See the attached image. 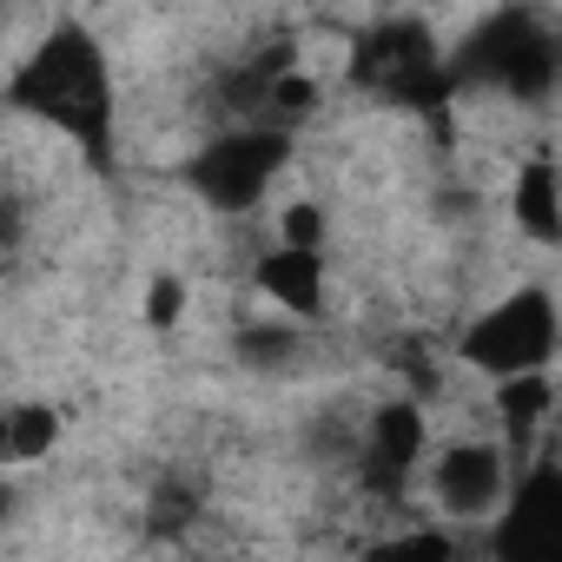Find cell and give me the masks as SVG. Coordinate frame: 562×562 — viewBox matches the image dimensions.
Returning <instances> with one entry per match:
<instances>
[{"instance_id": "9c48e42d", "label": "cell", "mask_w": 562, "mask_h": 562, "mask_svg": "<svg viewBox=\"0 0 562 562\" xmlns=\"http://www.w3.org/2000/svg\"><path fill=\"white\" fill-rule=\"evenodd\" d=\"M509 212L516 225L536 238V245H555L562 238V199H555V166L549 159H529L509 186Z\"/></svg>"}, {"instance_id": "3957f363", "label": "cell", "mask_w": 562, "mask_h": 562, "mask_svg": "<svg viewBox=\"0 0 562 562\" xmlns=\"http://www.w3.org/2000/svg\"><path fill=\"white\" fill-rule=\"evenodd\" d=\"M457 358L476 364V371H490V378L549 371V358H555V305H549V292H509L503 305H490L463 331Z\"/></svg>"}, {"instance_id": "8fae6325", "label": "cell", "mask_w": 562, "mask_h": 562, "mask_svg": "<svg viewBox=\"0 0 562 562\" xmlns=\"http://www.w3.org/2000/svg\"><path fill=\"white\" fill-rule=\"evenodd\" d=\"M496 404H503V430H509V450H529L536 424L549 417V378L542 371H516V378H496Z\"/></svg>"}, {"instance_id": "9a60e30c", "label": "cell", "mask_w": 562, "mask_h": 562, "mask_svg": "<svg viewBox=\"0 0 562 562\" xmlns=\"http://www.w3.org/2000/svg\"><path fill=\"white\" fill-rule=\"evenodd\" d=\"M0 8H8V0H0Z\"/></svg>"}, {"instance_id": "7c38bea8", "label": "cell", "mask_w": 562, "mask_h": 562, "mask_svg": "<svg viewBox=\"0 0 562 562\" xmlns=\"http://www.w3.org/2000/svg\"><path fill=\"white\" fill-rule=\"evenodd\" d=\"M278 245H305V251H325V212L312 199L285 205V218H278Z\"/></svg>"}, {"instance_id": "277c9868", "label": "cell", "mask_w": 562, "mask_h": 562, "mask_svg": "<svg viewBox=\"0 0 562 562\" xmlns=\"http://www.w3.org/2000/svg\"><path fill=\"white\" fill-rule=\"evenodd\" d=\"M457 67L476 87H496V93H516V100H542L555 87V34L542 21H529V14H503L483 34H470Z\"/></svg>"}, {"instance_id": "30bf717a", "label": "cell", "mask_w": 562, "mask_h": 562, "mask_svg": "<svg viewBox=\"0 0 562 562\" xmlns=\"http://www.w3.org/2000/svg\"><path fill=\"white\" fill-rule=\"evenodd\" d=\"M60 437V417L47 404H8L0 411V463H34Z\"/></svg>"}, {"instance_id": "4fadbf2b", "label": "cell", "mask_w": 562, "mask_h": 562, "mask_svg": "<svg viewBox=\"0 0 562 562\" xmlns=\"http://www.w3.org/2000/svg\"><path fill=\"white\" fill-rule=\"evenodd\" d=\"M186 312V292H179V278H159V285H153V305H146V318L153 325H172Z\"/></svg>"}, {"instance_id": "8992f818", "label": "cell", "mask_w": 562, "mask_h": 562, "mask_svg": "<svg viewBox=\"0 0 562 562\" xmlns=\"http://www.w3.org/2000/svg\"><path fill=\"white\" fill-rule=\"evenodd\" d=\"M562 549V470L555 463H536L496 529V555L509 562H549Z\"/></svg>"}, {"instance_id": "7a4b0ae2", "label": "cell", "mask_w": 562, "mask_h": 562, "mask_svg": "<svg viewBox=\"0 0 562 562\" xmlns=\"http://www.w3.org/2000/svg\"><path fill=\"white\" fill-rule=\"evenodd\" d=\"M285 159H292L285 126H238V133L205 139V146L192 153L186 179H192V192H199L205 205L245 212V205H258V199L271 192V179L285 172Z\"/></svg>"}, {"instance_id": "52a82bcc", "label": "cell", "mask_w": 562, "mask_h": 562, "mask_svg": "<svg viewBox=\"0 0 562 562\" xmlns=\"http://www.w3.org/2000/svg\"><path fill=\"white\" fill-rule=\"evenodd\" d=\"M430 490H437V509H443V516L470 522V516H490V509L503 503V490H509V463H503L496 443H450V450L437 457Z\"/></svg>"}, {"instance_id": "5b68a950", "label": "cell", "mask_w": 562, "mask_h": 562, "mask_svg": "<svg viewBox=\"0 0 562 562\" xmlns=\"http://www.w3.org/2000/svg\"><path fill=\"white\" fill-rule=\"evenodd\" d=\"M417 450H424V411L411 397L397 404H378L364 443H358V483L371 496H404L411 470H417Z\"/></svg>"}, {"instance_id": "ba28073f", "label": "cell", "mask_w": 562, "mask_h": 562, "mask_svg": "<svg viewBox=\"0 0 562 562\" xmlns=\"http://www.w3.org/2000/svg\"><path fill=\"white\" fill-rule=\"evenodd\" d=\"M251 285L292 318H318L325 312V251H305V245H271L258 265H251Z\"/></svg>"}, {"instance_id": "6da1fadb", "label": "cell", "mask_w": 562, "mask_h": 562, "mask_svg": "<svg viewBox=\"0 0 562 562\" xmlns=\"http://www.w3.org/2000/svg\"><path fill=\"white\" fill-rule=\"evenodd\" d=\"M14 106L60 126L67 139L80 146H106V126H113V87H106V60L100 47L80 34V27H54L27 67L14 74Z\"/></svg>"}, {"instance_id": "5bb4252c", "label": "cell", "mask_w": 562, "mask_h": 562, "mask_svg": "<svg viewBox=\"0 0 562 562\" xmlns=\"http://www.w3.org/2000/svg\"><path fill=\"white\" fill-rule=\"evenodd\" d=\"M0 516H8V483H0Z\"/></svg>"}]
</instances>
